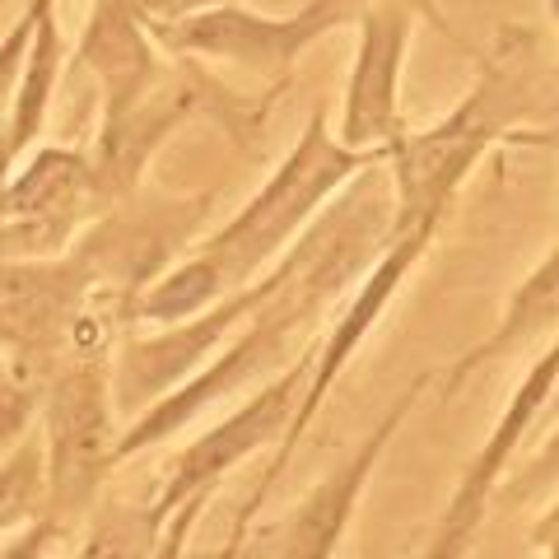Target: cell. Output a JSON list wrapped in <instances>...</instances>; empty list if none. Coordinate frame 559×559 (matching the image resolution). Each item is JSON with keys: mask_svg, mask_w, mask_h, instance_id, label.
Masks as SVG:
<instances>
[{"mask_svg": "<svg viewBox=\"0 0 559 559\" xmlns=\"http://www.w3.org/2000/svg\"><path fill=\"white\" fill-rule=\"evenodd\" d=\"M546 10H550V20H555V28H559V0H546Z\"/></svg>", "mask_w": 559, "mask_h": 559, "instance_id": "obj_27", "label": "cell"}, {"mask_svg": "<svg viewBox=\"0 0 559 559\" xmlns=\"http://www.w3.org/2000/svg\"><path fill=\"white\" fill-rule=\"evenodd\" d=\"M210 191L201 197H164V191H145L117 201L80 229L70 242V252L84 261V271L94 275L98 294L127 312L135 326V299L159 280L173 261H182L187 248L197 242L201 224L210 215Z\"/></svg>", "mask_w": 559, "mask_h": 559, "instance_id": "obj_5", "label": "cell"}, {"mask_svg": "<svg viewBox=\"0 0 559 559\" xmlns=\"http://www.w3.org/2000/svg\"><path fill=\"white\" fill-rule=\"evenodd\" d=\"M57 536H66L57 522H33V527H24V532H14L10 540H0V559H47L51 555V540Z\"/></svg>", "mask_w": 559, "mask_h": 559, "instance_id": "obj_23", "label": "cell"}, {"mask_svg": "<svg viewBox=\"0 0 559 559\" xmlns=\"http://www.w3.org/2000/svg\"><path fill=\"white\" fill-rule=\"evenodd\" d=\"M536 80H532V38L527 33H503L499 51L485 61L476 90L466 94L443 121L429 131H401V140L388 150L392 173V224H425L448 219L462 182L476 173L499 140H522L513 127L532 112Z\"/></svg>", "mask_w": 559, "mask_h": 559, "instance_id": "obj_3", "label": "cell"}, {"mask_svg": "<svg viewBox=\"0 0 559 559\" xmlns=\"http://www.w3.org/2000/svg\"><path fill=\"white\" fill-rule=\"evenodd\" d=\"M392 173L388 164L364 168L355 182L341 187L326 201V210L294 238V248L275 261V289L257 304V312L242 322L224 349L205 369L191 373L182 388L159 396L150 411L121 425L117 462H131L140 452L168 443L178 429L197 425L219 401L257 392L261 382L285 373L294 359L312 345L318 318L359 285V275L373 266L392 234Z\"/></svg>", "mask_w": 559, "mask_h": 559, "instance_id": "obj_1", "label": "cell"}, {"mask_svg": "<svg viewBox=\"0 0 559 559\" xmlns=\"http://www.w3.org/2000/svg\"><path fill=\"white\" fill-rule=\"evenodd\" d=\"M33 43L20 70V84H14L10 112L0 121V182L20 168L24 154L38 145V135L47 127L51 98H57V80H61V28H57V0H33Z\"/></svg>", "mask_w": 559, "mask_h": 559, "instance_id": "obj_14", "label": "cell"}, {"mask_svg": "<svg viewBox=\"0 0 559 559\" xmlns=\"http://www.w3.org/2000/svg\"><path fill=\"white\" fill-rule=\"evenodd\" d=\"M312 355H318V341H312L285 373L261 382L238 411H229L219 425L197 433V439L168 462L164 480H159V495H154V509H159L164 518H173L191 495L219 489L224 480H229L234 466H242L248 457H257V452H266V448H275L280 439H285L289 419H294V411H299V396L308 388Z\"/></svg>", "mask_w": 559, "mask_h": 559, "instance_id": "obj_8", "label": "cell"}, {"mask_svg": "<svg viewBox=\"0 0 559 559\" xmlns=\"http://www.w3.org/2000/svg\"><path fill=\"white\" fill-rule=\"evenodd\" d=\"M476 536H480V527H462V522H443L439 518V527H433L429 546L419 550V559H471Z\"/></svg>", "mask_w": 559, "mask_h": 559, "instance_id": "obj_22", "label": "cell"}, {"mask_svg": "<svg viewBox=\"0 0 559 559\" xmlns=\"http://www.w3.org/2000/svg\"><path fill=\"white\" fill-rule=\"evenodd\" d=\"M131 5H135L140 20H145L150 33H159L173 20H182V14H197L205 5H224V0H131Z\"/></svg>", "mask_w": 559, "mask_h": 559, "instance_id": "obj_24", "label": "cell"}, {"mask_svg": "<svg viewBox=\"0 0 559 559\" xmlns=\"http://www.w3.org/2000/svg\"><path fill=\"white\" fill-rule=\"evenodd\" d=\"M555 388H559V336H550V345L532 359V369L522 373L509 406H503V415L495 419V429H489L485 443L471 452V462L462 466V476L443 503V522L485 527V518L495 513V489L503 476H509V466L518 462L522 443L532 439V429H540V415H546Z\"/></svg>", "mask_w": 559, "mask_h": 559, "instance_id": "obj_11", "label": "cell"}, {"mask_svg": "<svg viewBox=\"0 0 559 559\" xmlns=\"http://www.w3.org/2000/svg\"><path fill=\"white\" fill-rule=\"evenodd\" d=\"M388 164L382 154L349 150L336 140V127L322 108H312L294 150L280 159V168L252 191V201L238 210L229 224L205 234L182 261L154 280L135 299V322L173 326L205 312L210 304L229 299L234 289L252 285L261 271H271L280 257L294 248L312 219L326 210V201L341 187H349L364 168Z\"/></svg>", "mask_w": 559, "mask_h": 559, "instance_id": "obj_2", "label": "cell"}, {"mask_svg": "<svg viewBox=\"0 0 559 559\" xmlns=\"http://www.w3.org/2000/svg\"><path fill=\"white\" fill-rule=\"evenodd\" d=\"M43 411V382L24 373L20 364H0V457L33 429Z\"/></svg>", "mask_w": 559, "mask_h": 559, "instance_id": "obj_19", "label": "cell"}, {"mask_svg": "<svg viewBox=\"0 0 559 559\" xmlns=\"http://www.w3.org/2000/svg\"><path fill=\"white\" fill-rule=\"evenodd\" d=\"M439 229H443L439 219H425V224H392L388 248H382L373 266L359 275V285H355V294H349V304L336 312V318H331V331L322 336L318 355H312V373H308V388H304V396H299V411H294L285 439L275 443L271 466L261 471L257 495H271L275 480L285 476V466L294 462V452L304 448L312 419H318V411L326 406V396L336 392V382H341V373L349 369V359H355L359 349H364V341H369L373 331H378L382 312H388V304L396 299L401 289H406L411 271L419 266V261H425V252L433 248Z\"/></svg>", "mask_w": 559, "mask_h": 559, "instance_id": "obj_6", "label": "cell"}, {"mask_svg": "<svg viewBox=\"0 0 559 559\" xmlns=\"http://www.w3.org/2000/svg\"><path fill=\"white\" fill-rule=\"evenodd\" d=\"M33 0L28 10L20 14V24H14L5 38H0V121L10 112V98H14V84H20V70H24V57H28V43H33Z\"/></svg>", "mask_w": 559, "mask_h": 559, "instance_id": "obj_20", "label": "cell"}, {"mask_svg": "<svg viewBox=\"0 0 559 559\" xmlns=\"http://www.w3.org/2000/svg\"><path fill=\"white\" fill-rule=\"evenodd\" d=\"M378 5H406V10H415L419 20H429L439 33H448L452 38V28H448V20H443V10H439V0H308V5L294 14V24H299V33H304V43L312 47L318 38H326V33H336V28H355L364 14L369 10H378Z\"/></svg>", "mask_w": 559, "mask_h": 559, "instance_id": "obj_17", "label": "cell"}, {"mask_svg": "<svg viewBox=\"0 0 559 559\" xmlns=\"http://www.w3.org/2000/svg\"><path fill=\"white\" fill-rule=\"evenodd\" d=\"M43 457H47V522L70 532L94 518L103 485L121 466V411L112 401V355H70L43 388Z\"/></svg>", "mask_w": 559, "mask_h": 559, "instance_id": "obj_4", "label": "cell"}, {"mask_svg": "<svg viewBox=\"0 0 559 559\" xmlns=\"http://www.w3.org/2000/svg\"><path fill=\"white\" fill-rule=\"evenodd\" d=\"M47 518V457L43 429H28L0 457V536H14Z\"/></svg>", "mask_w": 559, "mask_h": 559, "instance_id": "obj_16", "label": "cell"}, {"mask_svg": "<svg viewBox=\"0 0 559 559\" xmlns=\"http://www.w3.org/2000/svg\"><path fill=\"white\" fill-rule=\"evenodd\" d=\"M555 489H559V419L550 425L546 443H540L527 462L509 466V476H503L499 489H495V503H503V509H522V503L550 499Z\"/></svg>", "mask_w": 559, "mask_h": 559, "instance_id": "obj_18", "label": "cell"}, {"mask_svg": "<svg viewBox=\"0 0 559 559\" xmlns=\"http://www.w3.org/2000/svg\"><path fill=\"white\" fill-rule=\"evenodd\" d=\"M425 388H429V373L411 378L341 466H331L326 476L312 485L299 503H289L275 522H266V527H257L252 522V532H248V540H242L238 559H336L349 522H355L359 503H364V489H369L373 471L382 462V452L392 448V439L411 419V411L419 406Z\"/></svg>", "mask_w": 559, "mask_h": 559, "instance_id": "obj_7", "label": "cell"}, {"mask_svg": "<svg viewBox=\"0 0 559 559\" xmlns=\"http://www.w3.org/2000/svg\"><path fill=\"white\" fill-rule=\"evenodd\" d=\"M415 20L419 14L406 5H378L355 24L359 47H355V66H349L341 121H336L341 145L388 159V150L406 131L401 127V70H406Z\"/></svg>", "mask_w": 559, "mask_h": 559, "instance_id": "obj_10", "label": "cell"}, {"mask_svg": "<svg viewBox=\"0 0 559 559\" xmlns=\"http://www.w3.org/2000/svg\"><path fill=\"white\" fill-rule=\"evenodd\" d=\"M261 509H266V495H248V503L238 509V518H234V532H229V540L215 550V559H238V550H242V540H248V532H252V522L261 518Z\"/></svg>", "mask_w": 559, "mask_h": 559, "instance_id": "obj_25", "label": "cell"}, {"mask_svg": "<svg viewBox=\"0 0 559 559\" xmlns=\"http://www.w3.org/2000/svg\"><path fill=\"white\" fill-rule=\"evenodd\" d=\"M154 43L168 51H182V57H215V61L248 66L271 80L289 75V66L308 51L294 14L271 20V14H257L248 5H238V0L182 14V20H173L168 28L154 33Z\"/></svg>", "mask_w": 559, "mask_h": 559, "instance_id": "obj_12", "label": "cell"}, {"mask_svg": "<svg viewBox=\"0 0 559 559\" xmlns=\"http://www.w3.org/2000/svg\"><path fill=\"white\" fill-rule=\"evenodd\" d=\"M210 499H215V489H201V495H191L182 509L168 518L164 546H159V555H154V559H182V555H187V540H191V532H197V522H201V513H205Z\"/></svg>", "mask_w": 559, "mask_h": 559, "instance_id": "obj_21", "label": "cell"}, {"mask_svg": "<svg viewBox=\"0 0 559 559\" xmlns=\"http://www.w3.org/2000/svg\"><path fill=\"white\" fill-rule=\"evenodd\" d=\"M546 336H559V242L536 261V266L527 271V280L513 289V299H509V308H503L499 326L489 331L480 345H471L466 355H457L448 364L439 396L452 401L462 392V382L485 373L489 364L513 359L518 349H527V345L546 341Z\"/></svg>", "mask_w": 559, "mask_h": 559, "instance_id": "obj_13", "label": "cell"}, {"mask_svg": "<svg viewBox=\"0 0 559 559\" xmlns=\"http://www.w3.org/2000/svg\"><path fill=\"white\" fill-rule=\"evenodd\" d=\"M168 518L150 503H98L75 559H154Z\"/></svg>", "mask_w": 559, "mask_h": 559, "instance_id": "obj_15", "label": "cell"}, {"mask_svg": "<svg viewBox=\"0 0 559 559\" xmlns=\"http://www.w3.org/2000/svg\"><path fill=\"white\" fill-rule=\"evenodd\" d=\"M532 546L540 550V559H559V489L550 495L546 513L532 522Z\"/></svg>", "mask_w": 559, "mask_h": 559, "instance_id": "obj_26", "label": "cell"}, {"mask_svg": "<svg viewBox=\"0 0 559 559\" xmlns=\"http://www.w3.org/2000/svg\"><path fill=\"white\" fill-rule=\"evenodd\" d=\"M197 112V90L159 75L145 90L127 94H103L98 112V135L90 145V197L94 210H112L117 201H127L145 182V168L154 159V150Z\"/></svg>", "mask_w": 559, "mask_h": 559, "instance_id": "obj_9", "label": "cell"}]
</instances>
